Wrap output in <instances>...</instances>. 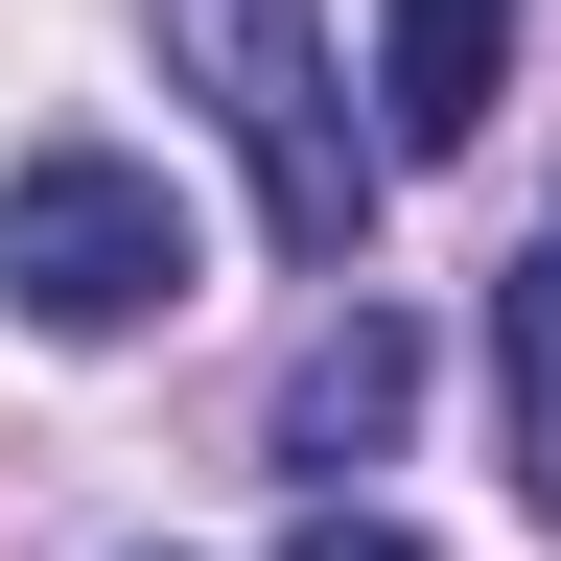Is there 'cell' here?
Listing matches in <instances>:
<instances>
[{
  "instance_id": "cell-1",
  "label": "cell",
  "mask_w": 561,
  "mask_h": 561,
  "mask_svg": "<svg viewBox=\"0 0 561 561\" xmlns=\"http://www.w3.org/2000/svg\"><path fill=\"white\" fill-rule=\"evenodd\" d=\"M164 70L210 117H234V164H257V234L305 257V280H375V140H351V70H328V24L305 0H164Z\"/></svg>"
},
{
  "instance_id": "cell-2",
  "label": "cell",
  "mask_w": 561,
  "mask_h": 561,
  "mask_svg": "<svg viewBox=\"0 0 561 561\" xmlns=\"http://www.w3.org/2000/svg\"><path fill=\"white\" fill-rule=\"evenodd\" d=\"M187 187L164 164H117V140H47V164H0V305H24L47 351H117V328H164L187 305Z\"/></svg>"
},
{
  "instance_id": "cell-3",
  "label": "cell",
  "mask_w": 561,
  "mask_h": 561,
  "mask_svg": "<svg viewBox=\"0 0 561 561\" xmlns=\"http://www.w3.org/2000/svg\"><path fill=\"white\" fill-rule=\"evenodd\" d=\"M398 421H421V328L375 305V280H328V328L280 351V398H257V445H280V468H305L328 515H351V468H375Z\"/></svg>"
},
{
  "instance_id": "cell-4",
  "label": "cell",
  "mask_w": 561,
  "mask_h": 561,
  "mask_svg": "<svg viewBox=\"0 0 561 561\" xmlns=\"http://www.w3.org/2000/svg\"><path fill=\"white\" fill-rule=\"evenodd\" d=\"M515 94V0H375V164H468Z\"/></svg>"
},
{
  "instance_id": "cell-5",
  "label": "cell",
  "mask_w": 561,
  "mask_h": 561,
  "mask_svg": "<svg viewBox=\"0 0 561 561\" xmlns=\"http://www.w3.org/2000/svg\"><path fill=\"white\" fill-rule=\"evenodd\" d=\"M491 398H515V491H538V538H561V234L491 280Z\"/></svg>"
},
{
  "instance_id": "cell-6",
  "label": "cell",
  "mask_w": 561,
  "mask_h": 561,
  "mask_svg": "<svg viewBox=\"0 0 561 561\" xmlns=\"http://www.w3.org/2000/svg\"><path fill=\"white\" fill-rule=\"evenodd\" d=\"M305 561H421V538L398 515H305Z\"/></svg>"
}]
</instances>
